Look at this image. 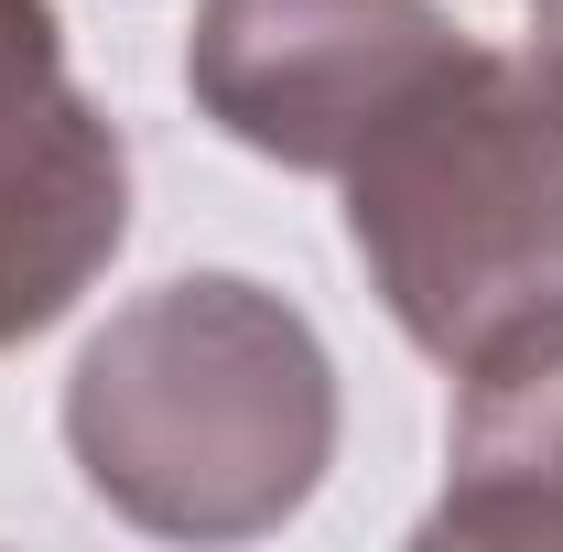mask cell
Segmentation results:
<instances>
[{
  "instance_id": "cell-1",
  "label": "cell",
  "mask_w": 563,
  "mask_h": 552,
  "mask_svg": "<svg viewBox=\"0 0 563 552\" xmlns=\"http://www.w3.org/2000/svg\"><path fill=\"white\" fill-rule=\"evenodd\" d=\"M66 455L131 531L261 542L336 466V357L272 281L174 272L76 346Z\"/></svg>"
},
{
  "instance_id": "cell-2",
  "label": "cell",
  "mask_w": 563,
  "mask_h": 552,
  "mask_svg": "<svg viewBox=\"0 0 563 552\" xmlns=\"http://www.w3.org/2000/svg\"><path fill=\"white\" fill-rule=\"evenodd\" d=\"M347 250L422 357L563 303V66L542 44H466L347 174Z\"/></svg>"
},
{
  "instance_id": "cell-3",
  "label": "cell",
  "mask_w": 563,
  "mask_h": 552,
  "mask_svg": "<svg viewBox=\"0 0 563 552\" xmlns=\"http://www.w3.org/2000/svg\"><path fill=\"white\" fill-rule=\"evenodd\" d=\"M466 44L444 0H196L185 98L282 174H347Z\"/></svg>"
},
{
  "instance_id": "cell-4",
  "label": "cell",
  "mask_w": 563,
  "mask_h": 552,
  "mask_svg": "<svg viewBox=\"0 0 563 552\" xmlns=\"http://www.w3.org/2000/svg\"><path fill=\"white\" fill-rule=\"evenodd\" d=\"M433 542H563V303L455 357Z\"/></svg>"
},
{
  "instance_id": "cell-5",
  "label": "cell",
  "mask_w": 563,
  "mask_h": 552,
  "mask_svg": "<svg viewBox=\"0 0 563 552\" xmlns=\"http://www.w3.org/2000/svg\"><path fill=\"white\" fill-rule=\"evenodd\" d=\"M120 120L66 76V33L55 0H0V207L22 185H44L55 163H76L87 141H109Z\"/></svg>"
},
{
  "instance_id": "cell-6",
  "label": "cell",
  "mask_w": 563,
  "mask_h": 552,
  "mask_svg": "<svg viewBox=\"0 0 563 552\" xmlns=\"http://www.w3.org/2000/svg\"><path fill=\"white\" fill-rule=\"evenodd\" d=\"M531 44H542V55L563 66V0H531Z\"/></svg>"
}]
</instances>
